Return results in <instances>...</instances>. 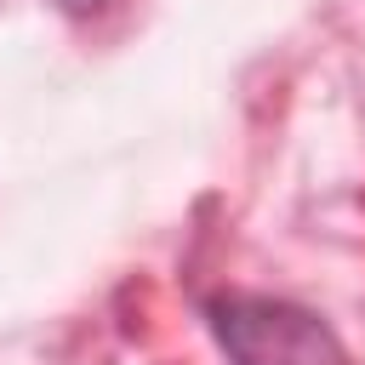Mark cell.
I'll list each match as a JSON object with an SVG mask.
<instances>
[{
  "mask_svg": "<svg viewBox=\"0 0 365 365\" xmlns=\"http://www.w3.org/2000/svg\"><path fill=\"white\" fill-rule=\"evenodd\" d=\"M205 319L234 365H348L331 325H319L308 308L279 297L228 291L205 302Z\"/></svg>",
  "mask_w": 365,
  "mask_h": 365,
  "instance_id": "1",
  "label": "cell"
},
{
  "mask_svg": "<svg viewBox=\"0 0 365 365\" xmlns=\"http://www.w3.org/2000/svg\"><path fill=\"white\" fill-rule=\"evenodd\" d=\"M57 6H63V11H68V17H86V11H97V6H103V0H57Z\"/></svg>",
  "mask_w": 365,
  "mask_h": 365,
  "instance_id": "2",
  "label": "cell"
}]
</instances>
